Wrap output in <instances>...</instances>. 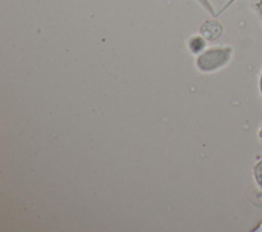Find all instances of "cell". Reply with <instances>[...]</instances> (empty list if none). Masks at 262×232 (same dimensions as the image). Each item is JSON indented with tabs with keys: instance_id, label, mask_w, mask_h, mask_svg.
<instances>
[{
	"instance_id": "5",
	"label": "cell",
	"mask_w": 262,
	"mask_h": 232,
	"mask_svg": "<svg viewBox=\"0 0 262 232\" xmlns=\"http://www.w3.org/2000/svg\"><path fill=\"white\" fill-rule=\"evenodd\" d=\"M253 173L257 185L262 189V158L254 165Z\"/></svg>"
},
{
	"instance_id": "4",
	"label": "cell",
	"mask_w": 262,
	"mask_h": 232,
	"mask_svg": "<svg viewBox=\"0 0 262 232\" xmlns=\"http://www.w3.org/2000/svg\"><path fill=\"white\" fill-rule=\"evenodd\" d=\"M206 39L202 36H193L189 39L188 46L192 53H200L206 47Z\"/></svg>"
},
{
	"instance_id": "8",
	"label": "cell",
	"mask_w": 262,
	"mask_h": 232,
	"mask_svg": "<svg viewBox=\"0 0 262 232\" xmlns=\"http://www.w3.org/2000/svg\"><path fill=\"white\" fill-rule=\"evenodd\" d=\"M260 87H261V92H262V75H261V80H260Z\"/></svg>"
},
{
	"instance_id": "1",
	"label": "cell",
	"mask_w": 262,
	"mask_h": 232,
	"mask_svg": "<svg viewBox=\"0 0 262 232\" xmlns=\"http://www.w3.org/2000/svg\"><path fill=\"white\" fill-rule=\"evenodd\" d=\"M232 56V48L229 46H214L203 53L196 58V66L200 71L210 73L217 71L226 65Z\"/></svg>"
},
{
	"instance_id": "2",
	"label": "cell",
	"mask_w": 262,
	"mask_h": 232,
	"mask_svg": "<svg viewBox=\"0 0 262 232\" xmlns=\"http://www.w3.org/2000/svg\"><path fill=\"white\" fill-rule=\"evenodd\" d=\"M223 32V27L218 20H206L200 28L201 36L208 41H214L218 39Z\"/></svg>"
},
{
	"instance_id": "6",
	"label": "cell",
	"mask_w": 262,
	"mask_h": 232,
	"mask_svg": "<svg viewBox=\"0 0 262 232\" xmlns=\"http://www.w3.org/2000/svg\"><path fill=\"white\" fill-rule=\"evenodd\" d=\"M253 8L259 13V15L262 17V0H251Z\"/></svg>"
},
{
	"instance_id": "7",
	"label": "cell",
	"mask_w": 262,
	"mask_h": 232,
	"mask_svg": "<svg viewBox=\"0 0 262 232\" xmlns=\"http://www.w3.org/2000/svg\"><path fill=\"white\" fill-rule=\"evenodd\" d=\"M258 138L260 139V141L262 142V125L259 127L258 129Z\"/></svg>"
},
{
	"instance_id": "3",
	"label": "cell",
	"mask_w": 262,
	"mask_h": 232,
	"mask_svg": "<svg viewBox=\"0 0 262 232\" xmlns=\"http://www.w3.org/2000/svg\"><path fill=\"white\" fill-rule=\"evenodd\" d=\"M214 16L222 13L234 0H202Z\"/></svg>"
}]
</instances>
